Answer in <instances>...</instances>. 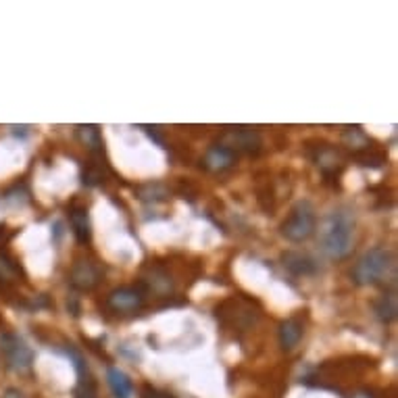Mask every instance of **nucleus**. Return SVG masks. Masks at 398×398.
<instances>
[{
	"label": "nucleus",
	"instance_id": "nucleus-1",
	"mask_svg": "<svg viewBox=\"0 0 398 398\" xmlns=\"http://www.w3.org/2000/svg\"><path fill=\"white\" fill-rule=\"evenodd\" d=\"M357 221L350 209H334L319 228V246L331 261H342L352 252Z\"/></svg>",
	"mask_w": 398,
	"mask_h": 398
},
{
	"label": "nucleus",
	"instance_id": "nucleus-2",
	"mask_svg": "<svg viewBox=\"0 0 398 398\" xmlns=\"http://www.w3.org/2000/svg\"><path fill=\"white\" fill-rule=\"evenodd\" d=\"M394 267V256L386 246H376L355 263L352 267V280L359 286H373L380 284Z\"/></svg>",
	"mask_w": 398,
	"mask_h": 398
},
{
	"label": "nucleus",
	"instance_id": "nucleus-3",
	"mask_svg": "<svg viewBox=\"0 0 398 398\" xmlns=\"http://www.w3.org/2000/svg\"><path fill=\"white\" fill-rule=\"evenodd\" d=\"M317 213L309 200H301L292 207L288 217L280 226V234L290 242H305L315 234Z\"/></svg>",
	"mask_w": 398,
	"mask_h": 398
},
{
	"label": "nucleus",
	"instance_id": "nucleus-4",
	"mask_svg": "<svg viewBox=\"0 0 398 398\" xmlns=\"http://www.w3.org/2000/svg\"><path fill=\"white\" fill-rule=\"evenodd\" d=\"M0 350L6 361V367L13 371H27L34 365V350L15 334H2L0 336Z\"/></svg>",
	"mask_w": 398,
	"mask_h": 398
},
{
	"label": "nucleus",
	"instance_id": "nucleus-5",
	"mask_svg": "<svg viewBox=\"0 0 398 398\" xmlns=\"http://www.w3.org/2000/svg\"><path fill=\"white\" fill-rule=\"evenodd\" d=\"M146 303V296L140 288H134V286H121V288H115L109 296H107V307L113 311V313H119V315H130V313H136L144 307Z\"/></svg>",
	"mask_w": 398,
	"mask_h": 398
},
{
	"label": "nucleus",
	"instance_id": "nucleus-6",
	"mask_svg": "<svg viewBox=\"0 0 398 398\" xmlns=\"http://www.w3.org/2000/svg\"><path fill=\"white\" fill-rule=\"evenodd\" d=\"M102 280V271L94 261H78L69 273V282L74 288L78 290H92L98 286V282Z\"/></svg>",
	"mask_w": 398,
	"mask_h": 398
},
{
	"label": "nucleus",
	"instance_id": "nucleus-7",
	"mask_svg": "<svg viewBox=\"0 0 398 398\" xmlns=\"http://www.w3.org/2000/svg\"><path fill=\"white\" fill-rule=\"evenodd\" d=\"M236 160H238V153L232 151L228 144H213V146L205 153L203 165H205L209 171H226V169L234 167Z\"/></svg>",
	"mask_w": 398,
	"mask_h": 398
},
{
	"label": "nucleus",
	"instance_id": "nucleus-8",
	"mask_svg": "<svg viewBox=\"0 0 398 398\" xmlns=\"http://www.w3.org/2000/svg\"><path fill=\"white\" fill-rule=\"evenodd\" d=\"M228 136L232 138V144H228L232 151H246V153L261 151V136L252 128H232Z\"/></svg>",
	"mask_w": 398,
	"mask_h": 398
},
{
	"label": "nucleus",
	"instance_id": "nucleus-9",
	"mask_svg": "<svg viewBox=\"0 0 398 398\" xmlns=\"http://www.w3.org/2000/svg\"><path fill=\"white\" fill-rule=\"evenodd\" d=\"M107 384L115 398H132L134 397V384L125 371L119 367H109L107 371Z\"/></svg>",
	"mask_w": 398,
	"mask_h": 398
},
{
	"label": "nucleus",
	"instance_id": "nucleus-10",
	"mask_svg": "<svg viewBox=\"0 0 398 398\" xmlns=\"http://www.w3.org/2000/svg\"><path fill=\"white\" fill-rule=\"evenodd\" d=\"M282 261H284V267L294 275H313L317 271V263L309 254H303V252H286Z\"/></svg>",
	"mask_w": 398,
	"mask_h": 398
},
{
	"label": "nucleus",
	"instance_id": "nucleus-11",
	"mask_svg": "<svg viewBox=\"0 0 398 398\" xmlns=\"http://www.w3.org/2000/svg\"><path fill=\"white\" fill-rule=\"evenodd\" d=\"M280 344L284 350H292L298 346L301 338H303V321L296 317L286 319L280 323Z\"/></svg>",
	"mask_w": 398,
	"mask_h": 398
},
{
	"label": "nucleus",
	"instance_id": "nucleus-12",
	"mask_svg": "<svg viewBox=\"0 0 398 398\" xmlns=\"http://www.w3.org/2000/svg\"><path fill=\"white\" fill-rule=\"evenodd\" d=\"M69 219H71V228L76 232V238L81 244H88L92 240V226H90V217H88V209L85 207H71L69 209Z\"/></svg>",
	"mask_w": 398,
	"mask_h": 398
},
{
	"label": "nucleus",
	"instance_id": "nucleus-13",
	"mask_svg": "<svg viewBox=\"0 0 398 398\" xmlns=\"http://www.w3.org/2000/svg\"><path fill=\"white\" fill-rule=\"evenodd\" d=\"M76 359V369H78V386H76V398H98L96 394V384L92 380L90 369L85 367V363L81 361L80 357Z\"/></svg>",
	"mask_w": 398,
	"mask_h": 398
},
{
	"label": "nucleus",
	"instance_id": "nucleus-14",
	"mask_svg": "<svg viewBox=\"0 0 398 398\" xmlns=\"http://www.w3.org/2000/svg\"><path fill=\"white\" fill-rule=\"evenodd\" d=\"M76 136L81 144L90 151H102V136L96 125H78Z\"/></svg>",
	"mask_w": 398,
	"mask_h": 398
},
{
	"label": "nucleus",
	"instance_id": "nucleus-15",
	"mask_svg": "<svg viewBox=\"0 0 398 398\" xmlns=\"http://www.w3.org/2000/svg\"><path fill=\"white\" fill-rule=\"evenodd\" d=\"M376 313H378L380 321H384V323H390V321L397 319V296H394V292L384 294L376 303Z\"/></svg>",
	"mask_w": 398,
	"mask_h": 398
},
{
	"label": "nucleus",
	"instance_id": "nucleus-16",
	"mask_svg": "<svg viewBox=\"0 0 398 398\" xmlns=\"http://www.w3.org/2000/svg\"><path fill=\"white\" fill-rule=\"evenodd\" d=\"M17 265L11 261V259H6L4 254H0V280H13V277H17Z\"/></svg>",
	"mask_w": 398,
	"mask_h": 398
},
{
	"label": "nucleus",
	"instance_id": "nucleus-17",
	"mask_svg": "<svg viewBox=\"0 0 398 398\" xmlns=\"http://www.w3.org/2000/svg\"><path fill=\"white\" fill-rule=\"evenodd\" d=\"M142 398H175L169 392H163L159 388H153V386H144L142 388Z\"/></svg>",
	"mask_w": 398,
	"mask_h": 398
},
{
	"label": "nucleus",
	"instance_id": "nucleus-18",
	"mask_svg": "<svg viewBox=\"0 0 398 398\" xmlns=\"http://www.w3.org/2000/svg\"><path fill=\"white\" fill-rule=\"evenodd\" d=\"M2 398H23V394L17 390V388H8L6 392H4V397Z\"/></svg>",
	"mask_w": 398,
	"mask_h": 398
},
{
	"label": "nucleus",
	"instance_id": "nucleus-19",
	"mask_svg": "<svg viewBox=\"0 0 398 398\" xmlns=\"http://www.w3.org/2000/svg\"><path fill=\"white\" fill-rule=\"evenodd\" d=\"M350 398H373V394H369V392H357V394H352Z\"/></svg>",
	"mask_w": 398,
	"mask_h": 398
}]
</instances>
